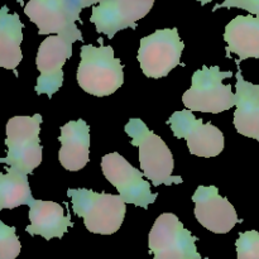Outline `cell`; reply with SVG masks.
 <instances>
[{"instance_id":"cell-7","label":"cell","mask_w":259,"mask_h":259,"mask_svg":"<svg viewBox=\"0 0 259 259\" xmlns=\"http://www.w3.org/2000/svg\"><path fill=\"white\" fill-rule=\"evenodd\" d=\"M185 45L177 28L158 29L142 38L138 61L147 77L161 78L180 65Z\"/></svg>"},{"instance_id":"cell-14","label":"cell","mask_w":259,"mask_h":259,"mask_svg":"<svg viewBox=\"0 0 259 259\" xmlns=\"http://www.w3.org/2000/svg\"><path fill=\"white\" fill-rule=\"evenodd\" d=\"M58 161L67 171L77 172L89 162L90 128L82 119L68 121L61 128Z\"/></svg>"},{"instance_id":"cell-10","label":"cell","mask_w":259,"mask_h":259,"mask_svg":"<svg viewBox=\"0 0 259 259\" xmlns=\"http://www.w3.org/2000/svg\"><path fill=\"white\" fill-rule=\"evenodd\" d=\"M101 169L105 179L118 190L125 204L128 202L147 209L156 201L158 194H152L151 184L143 179L142 172L116 152L103 157Z\"/></svg>"},{"instance_id":"cell-13","label":"cell","mask_w":259,"mask_h":259,"mask_svg":"<svg viewBox=\"0 0 259 259\" xmlns=\"http://www.w3.org/2000/svg\"><path fill=\"white\" fill-rule=\"evenodd\" d=\"M192 201L197 222L215 234H227L239 223L234 206L215 186H199Z\"/></svg>"},{"instance_id":"cell-8","label":"cell","mask_w":259,"mask_h":259,"mask_svg":"<svg viewBox=\"0 0 259 259\" xmlns=\"http://www.w3.org/2000/svg\"><path fill=\"white\" fill-rule=\"evenodd\" d=\"M196 242L197 238L175 214L159 215L148 237V247L154 259H201Z\"/></svg>"},{"instance_id":"cell-19","label":"cell","mask_w":259,"mask_h":259,"mask_svg":"<svg viewBox=\"0 0 259 259\" xmlns=\"http://www.w3.org/2000/svg\"><path fill=\"white\" fill-rule=\"evenodd\" d=\"M33 200L27 175L13 169L0 175V209H15L20 205L29 206Z\"/></svg>"},{"instance_id":"cell-1","label":"cell","mask_w":259,"mask_h":259,"mask_svg":"<svg viewBox=\"0 0 259 259\" xmlns=\"http://www.w3.org/2000/svg\"><path fill=\"white\" fill-rule=\"evenodd\" d=\"M99 43L100 47L93 45L81 47L77 82L88 94L108 96L124 83V67L110 46H104L103 39H99Z\"/></svg>"},{"instance_id":"cell-12","label":"cell","mask_w":259,"mask_h":259,"mask_svg":"<svg viewBox=\"0 0 259 259\" xmlns=\"http://www.w3.org/2000/svg\"><path fill=\"white\" fill-rule=\"evenodd\" d=\"M71 56L72 42L61 35H51L40 43L35 58L40 73L35 85L38 95L46 94L51 98L60 90L63 83L62 67Z\"/></svg>"},{"instance_id":"cell-16","label":"cell","mask_w":259,"mask_h":259,"mask_svg":"<svg viewBox=\"0 0 259 259\" xmlns=\"http://www.w3.org/2000/svg\"><path fill=\"white\" fill-rule=\"evenodd\" d=\"M29 222L25 232L30 235H40L45 239L62 238L70 227L71 218L63 214V207L53 201L33 200L29 205Z\"/></svg>"},{"instance_id":"cell-24","label":"cell","mask_w":259,"mask_h":259,"mask_svg":"<svg viewBox=\"0 0 259 259\" xmlns=\"http://www.w3.org/2000/svg\"><path fill=\"white\" fill-rule=\"evenodd\" d=\"M197 2L201 3V5H206V4H209V3H211L212 0H197Z\"/></svg>"},{"instance_id":"cell-22","label":"cell","mask_w":259,"mask_h":259,"mask_svg":"<svg viewBox=\"0 0 259 259\" xmlns=\"http://www.w3.org/2000/svg\"><path fill=\"white\" fill-rule=\"evenodd\" d=\"M220 8H240L249 12L252 15H255L259 19V0H225L222 4L215 5L212 12Z\"/></svg>"},{"instance_id":"cell-6","label":"cell","mask_w":259,"mask_h":259,"mask_svg":"<svg viewBox=\"0 0 259 259\" xmlns=\"http://www.w3.org/2000/svg\"><path fill=\"white\" fill-rule=\"evenodd\" d=\"M83 9L81 0H29L24 13L38 27V34H56L76 42L82 33L76 25Z\"/></svg>"},{"instance_id":"cell-11","label":"cell","mask_w":259,"mask_h":259,"mask_svg":"<svg viewBox=\"0 0 259 259\" xmlns=\"http://www.w3.org/2000/svg\"><path fill=\"white\" fill-rule=\"evenodd\" d=\"M154 0H104L93 7L90 22L98 33L113 38L119 30L137 28V22L153 8Z\"/></svg>"},{"instance_id":"cell-5","label":"cell","mask_w":259,"mask_h":259,"mask_svg":"<svg viewBox=\"0 0 259 259\" xmlns=\"http://www.w3.org/2000/svg\"><path fill=\"white\" fill-rule=\"evenodd\" d=\"M232 76V71H222L218 66H202L192 75L191 88L182 96L185 108L212 114L232 109L237 105V96L233 94L232 86L223 83V80Z\"/></svg>"},{"instance_id":"cell-2","label":"cell","mask_w":259,"mask_h":259,"mask_svg":"<svg viewBox=\"0 0 259 259\" xmlns=\"http://www.w3.org/2000/svg\"><path fill=\"white\" fill-rule=\"evenodd\" d=\"M125 132L132 138V146L139 148V162L143 175L153 186L180 185L182 177L172 176L175 161L172 152L161 137L148 129L144 121L133 118L126 123Z\"/></svg>"},{"instance_id":"cell-18","label":"cell","mask_w":259,"mask_h":259,"mask_svg":"<svg viewBox=\"0 0 259 259\" xmlns=\"http://www.w3.org/2000/svg\"><path fill=\"white\" fill-rule=\"evenodd\" d=\"M24 27L17 13L10 14L7 5L0 10V66L7 70H15L23 60L20 43Z\"/></svg>"},{"instance_id":"cell-17","label":"cell","mask_w":259,"mask_h":259,"mask_svg":"<svg viewBox=\"0 0 259 259\" xmlns=\"http://www.w3.org/2000/svg\"><path fill=\"white\" fill-rule=\"evenodd\" d=\"M227 55L235 53L240 61L259 58V19L254 15H238L225 27Z\"/></svg>"},{"instance_id":"cell-15","label":"cell","mask_w":259,"mask_h":259,"mask_svg":"<svg viewBox=\"0 0 259 259\" xmlns=\"http://www.w3.org/2000/svg\"><path fill=\"white\" fill-rule=\"evenodd\" d=\"M238 65L237 72V110L234 126L242 136L259 142V85L244 80Z\"/></svg>"},{"instance_id":"cell-20","label":"cell","mask_w":259,"mask_h":259,"mask_svg":"<svg viewBox=\"0 0 259 259\" xmlns=\"http://www.w3.org/2000/svg\"><path fill=\"white\" fill-rule=\"evenodd\" d=\"M22 245L15 234V228L0 222V259H15Z\"/></svg>"},{"instance_id":"cell-21","label":"cell","mask_w":259,"mask_h":259,"mask_svg":"<svg viewBox=\"0 0 259 259\" xmlns=\"http://www.w3.org/2000/svg\"><path fill=\"white\" fill-rule=\"evenodd\" d=\"M235 245L238 259H259V233L257 230L240 233Z\"/></svg>"},{"instance_id":"cell-9","label":"cell","mask_w":259,"mask_h":259,"mask_svg":"<svg viewBox=\"0 0 259 259\" xmlns=\"http://www.w3.org/2000/svg\"><path fill=\"white\" fill-rule=\"evenodd\" d=\"M167 124L176 138L186 139L191 154L210 158L224 151L223 132L211 123H202V119H197L189 109L172 114Z\"/></svg>"},{"instance_id":"cell-4","label":"cell","mask_w":259,"mask_h":259,"mask_svg":"<svg viewBox=\"0 0 259 259\" xmlns=\"http://www.w3.org/2000/svg\"><path fill=\"white\" fill-rule=\"evenodd\" d=\"M42 115L13 116L7 123L8 153L0 159L9 169L29 175L42 163V146L39 142Z\"/></svg>"},{"instance_id":"cell-3","label":"cell","mask_w":259,"mask_h":259,"mask_svg":"<svg viewBox=\"0 0 259 259\" xmlns=\"http://www.w3.org/2000/svg\"><path fill=\"white\" fill-rule=\"evenodd\" d=\"M76 215L83 219L86 229L94 234L111 235L119 230L125 218L126 205L120 195L88 189H68Z\"/></svg>"},{"instance_id":"cell-23","label":"cell","mask_w":259,"mask_h":259,"mask_svg":"<svg viewBox=\"0 0 259 259\" xmlns=\"http://www.w3.org/2000/svg\"><path fill=\"white\" fill-rule=\"evenodd\" d=\"M81 2H82L83 8H88V7H91V5L95 7V4H100V3H103L104 0H81Z\"/></svg>"}]
</instances>
